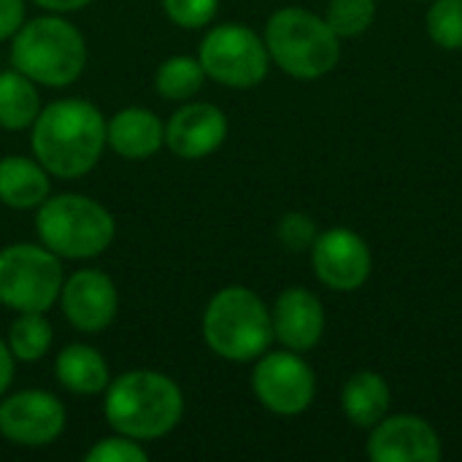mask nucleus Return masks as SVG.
Returning <instances> with one entry per match:
<instances>
[{
  "instance_id": "obj_1",
  "label": "nucleus",
  "mask_w": 462,
  "mask_h": 462,
  "mask_svg": "<svg viewBox=\"0 0 462 462\" xmlns=\"http://www.w3.org/2000/svg\"><path fill=\"white\" fill-rule=\"evenodd\" d=\"M30 146L49 176L81 179L100 162L108 146L106 116L89 100H54L35 116Z\"/></svg>"
},
{
  "instance_id": "obj_2",
  "label": "nucleus",
  "mask_w": 462,
  "mask_h": 462,
  "mask_svg": "<svg viewBox=\"0 0 462 462\" xmlns=\"http://www.w3.org/2000/svg\"><path fill=\"white\" fill-rule=\"evenodd\" d=\"M103 395L106 422L141 444L168 436L184 417L181 387L160 371H125L108 382Z\"/></svg>"
},
{
  "instance_id": "obj_3",
  "label": "nucleus",
  "mask_w": 462,
  "mask_h": 462,
  "mask_svg": "<svg viewBox=\"0 0 462 462\" xmlns=\"http://www.w3.org/2000/svg\"><path fill=\"white\" fill-rule=\"evenodd\" d=\"M11 65L35 84L62 89L87 68V41L65 14H43L24 22L11 38Z\"/></svg>"
},
{
  "instance_id": "obj_4",
  "label": "nucleus",
  "mask_w": 462,
  "mask_h": 462,
  "mask_svg": "<svg viewBox=\"0 0 462 462\" xmlns=\"http://www.w3.org/2000/svg\"><path fill=\"white\" fill-rule=\"evenodd\" d=\"M203 341L227 363H254L273 341L271 309L254 290L230 284L203 311Z\"/></svg>"
},
{
  "instance_id": "obj_5",
  "label": "nucleus",
  "mask_w": 462,
  "mask_h": 462,
  "mask_svg": "<svg viewBox=\"0 0 462 462\" xmlns=\"http://www.w3.org/2000/svg\"><path fill=\"white\" fill-rule=\"evenodd\" d=\"M263 38L271 62L298 81H317L341 60V38L330 30L325 16L300 5L273 11L265 22Z\"/></svg>"
},
{
  "instance_id": "obj_6",
  "label": "nucleus",
  "mask_w": 462,
  "mask_h": 462,
  "mask_svg": "<svg viewBox=\"0 0 462 462\" xmlns=\"http://www.w3.org/2000/svg\"><path fill=\"white\" fill-rule=\"evenodd\" d=\"M35 233L62 260H92L114 244L116 222L95 198L62 192L35 208Z\"/></svg>"
},
{
  "instance_id": "obj_7",
  "label": "nucleus",
  "mask_w": 462,
  "mask_h": 462,
  "mask_svg": "<svg viewBox=\"0 0 462 462\" xmlns=\"http://www.w3.org/2000/svg\"><path fill=\"white\" fill-rule=\"evenodd\" d=\"M62 282V257L43 244L0 249V306L16 314H46L60 300Z\"/></svg>"
},
{
  "instance_id": "obj_8",
  "label": "nucleus",
  "mask_w": 462,
  "mask_h": 462,
  "mask_svg": "<svg viewBox=\"0 0 462 462\" xmlns=\"http://www.w3.org/2000/svg\"><path fill=\"white\" fill-rule=\"evenodd\" d=\"M206 79H214L222 87L249 89L268 76L271 54L265 38L257 35L249 24L225 22L211 27L198 49Z\"/></svg>"
},
{
  "instance_id": "obj_9",
  "label": "nucleus",
  "mask_w": 462,
  "mask_h": 462,
  "mask_svg": "<svg viewBox=\"0 0 462 462\" xmlns=\"http://www.w3.org/2000/svg\"><path fill=\"white\" fill-rule=\"evenodd\" d=\"M252 393L271 414L298 417L317 398V376L300 352H265L254 360Z\"/></svg>"
},
{
  "instance_id": "obj_10",
  "label": "nucleus",
  "mask_w": 462,
  "mask_h": 462,
  "mask_svg": "<svg viewBox=\"0 0 462 462\" xmlns=\"http://www.w3.org/2000/svg\"><path fill=\"white\" fill-rule=\"evenodd\" d=\"M65 425L68 414L54 393L19 390L0 401V436L16 447H49L65 433Z\"/></svg>"
},
{
  "instance_id": "obj_11",
  "label": "nucleus",
  "mask_w": 462,
  "mask_h": 462,
  "mask_svg": "<svg viewBox=\"0 0 462 462\" xmlns=\"http://www.w3.org/2000/svg\"><path fill=\"white\" fill-rule=\"evenodd\" d=\"M311 265L317 279L333 292L360 290L374 268L371 246L349 227H330L317 236L311 246Z\"/></svg>"
},
{
  "instance_id": "obj_12",
  "label": "nucleus",
  "mask_w": 462,
  "mask_h": 462,
  "mask_svg": "<svg viewBox=\"0 0 462 462\" xmlns=\"http://www.w3.org/2000/svg\"><path fill=\"white\" fill-rule=\"evenodd\" d=\"M60 309L70 328L79 333H103L111 328L119 311V292L108 273L97 268H81L62 282Z\"/></svg>"
},
{
  "instance_id": "obj_13",
  "label": "nucleus",
  "mask_w": 462,
  "mask_h": 462,
  "mask_svg": "<svg viewBox=\"0 0 462 462\" xmlns=\"http://www.w3.org/2000/svg\"><path fill=\"white\" fill-rule=\"evenodd\" d=\"M365 455L374 462H439L441 439L417 414H387L371 428Z\"/></svg>"
},
{
  "instance_id": "obj_14",
  "label": "nucleus",
  "mask_w": 462,
  "mask_h": 462,
  "mask_svg": "<svg viewBox=\"0 0 462 462\" xmlns=\"http://www.w3.org/2000/svg\"><path fill=\"white\" fill-rule=\"evenodd\" d=\"M227 138V116L214 103H184L165 122V146L181 160H203Z\"/></svg>"
},
{
  "instance_id": "obj_15",
  "label": "nucleus",
  "mask_w": 462,
  "mask_h": 462,
  "mask_svg": "<svg viewBox=\"0 0 462 462\" xmlns=\"http://www.w3.org/2000/svg\"><path fill=\"white\" fill-rule=\"evenodd\" d=\"M273 341L292 352H311L325 336V306L306 287H287L271 309Z\"/></svg>"
},
{
  "instance_id": "obj_16",
  "label": "nucleus",
  "mask_w": 462,
  "mask_h": 462,
  "mask_svg": "<svg viewBox=\"0 0 462 462\" xmlns=\"http://www.w3.org/2000/svg\"><path fill=\"white\" fill-rule=\"evenodd\" d=\"M106 143L125 160H149L165 146V125L154 111L130 106L106 122Z\"/></svg>"
},
{
  "instance_id": "obj_17",
  "label": "nucleus",
  "mask_w": 462,
  "mask_h": 462,
  "mask_svg": "<svg viewBox=\"0 0 462 462\" xmlns=\"http://www.w3.org/2000/svg\"><path fill=\"white\" fill-rule=\"evenodd\" d=\"M49 171L35 160L24 154H8L0 160V203L14 211H30L38 208L49 192Z\"/></svg>"
},
{
  "instance_id": "obj_18",
  "label": "nucleus",
  "mask_w": 462,
  "mask_h": 462,
  "mask_svg": "<svg viewBox=\"0 0 462 462\" xmlns=\"http://www.w3.org/2000/svg\"><path fill=\"white\" fill-rule=\"evenodd\" d=\"M54 376L60 387L73 395H103L111 374L106 357L89 344H68L60 349L54 360Z\"/></svg>"
},
{
  "instance_id": "obj_19",
  "label": "nucleus",
  "mask_w": 462,
  "mask_h": 462,
  "mask_svg": "<svg viewBox=\"0 0 462 462\" xmlns=\"http://www.w3.org/2000/svg\"><path fill=\"white\" fill-rule=\"evenodd\" d=\"M393 393L382 374L376 371H357L346 379L341 390V409L344 417L363 430H371L379 420L390 414Z\"/></svg>"
},
{
  "instance_id": "obj_20",
  "label": "nucleus",
  "mask_w": 462,
  "mask_h": 462,
  "mask_svg": "<svg viewBox=\"0 0 462 462\" xmlns=\"http://www.w3.org/2000/svg\"><path fill=\"white\" fill-rule=\"evenodd\" d=\"M41 114L38 84L19 73L16 68L0 70V127L3 130H27Z\"/></svg>"
},
{
  "instance_id": "obj_21",
  "label": "nucleus",
  "mask_w": 462,
  "mask_h": 462,
  "mask_svg": "<svg viewBox=\"0 0 462 462\" xmlns=\"http://www.w3.org/2000/svg\"><path fill=\"white\" fill-rule=\"evenodd\" d=\"M203 81H206V73H203L200 60L187 57V54L168 57L154 73L157 95L165 97V100H176V103H184V100L195 97L200 92Z\"/></svg>"
},
{
  "instance_id": "obj_22",
  "label": "nucleus",
  "mask_w": 462,
  "mask_h": 462,
  "mask_svg": "<svg viewBox=\"0 0 462 462\" xmlns=\"http://www.w3.org/2000/svg\"><path fill=\"white\" fill-rule=\"evenodd\" d=\"M54 330L46 314H16L8 328V349L16 363H38L51 349Z\"/></svg>"
},
{
  "instance_id": "obj_23",
  "label": "nucleus",
  "mask_w": 462,
  "mask_h": 462,
  "mask_svg": "<svg viewBox=\"0 0 462 462\" xmlns=\"http://www.w3.org/2000/svg\"><path fill=\"white\" fill-rule=\"evenodd\" d=\"M325 22L338 38H360L376 22V0H330Z\"/></svg>"
},
{
  "instance_id": "obj_24",
  "label": "nucleus",
  "mask_w": 462,
  "mask_h": 462,
  "mask_svg": "<svg viewBox=\"0 0 462 462\" xmlns=\"http://www.w3.org/2000/svg\"><path fill=\"white\" fill-rule=\"evenodd\" d=\"M425 27L436 46L447 51L462 49V0H430Z\"/></svg>"
},
{
  "instance_id": "obj_25",
  "label": "nucleus",
  "mask_w": 462,
  "mask_h": 462,
  "mask_svg": "<svg viewBox=\"0 0 462 462\" xmlns=\"http://www.w3.org/2000/svg\"><path fill=\"white\" fill-rule=\"evenodd\" d=\"M319 236V227H317V219L303 214V211H290L279 219L276 225V238L279 244L287 249V252H311L314 241Z\"/></svg>"
},
{
  "instance_id": "obj_26",
  "label": "nucleus",
  "mask_w": 462,
  "mask_h": 462,
  "mask_svg": "<svg viewBox=\"0 0 462 462\" xmlns=\"http://www.w3.org/2000/svg\"><path fill=\"white\" fill-rule=\"evenodd\" d=\"M162 11L179 27L200 30L214 22L219 11V0H162Z\"/></svg>"
},
{
  "instance_id": "obj_27",
  "label": "nucleus",
  "mask_w": 462,
  "mask_h": 462,
  "mask_svg": "<svg viewBox=\"0 0 462 462\" xmlns=\"http://www.w3.org/2000/svg\"><path fill=\"white\" fill-rule=\"evenodd\" d=\"M87 462H146L149 460V452L141 447V441L135 439H127L122 433L111 436V439H100L87 455Z\"/></svg>"
},
{
  "instance_id": "obj_28",
  "label": "nucleus",
  "mask_w": 462,
  "mask_h": 462,
  "mask_svg": "<svg viewBox=\"0 0 462 462\" xmlns=\"http://www.w3.org/2000/svg\"><path fill=\"white\" fill-rule=\"evenodd\" d=\"M24 0H0V41H11L16 30L27 22Z\"/></svg>"
},
{
  "instance_id": "obj_29",
  "label": "nucleus",
  "mask_w": 462,
  "mask_h": 462,
  "mask_svg": "<svg viewBox=\"0 0 462 462\" xmlns=\"http://www.w3.org/2000/svg\"><path fill=\"white\" fill-rule=\"evenodd\" d=\"M14 374H16V357L11 355L8 344L0 341V398L8 393V387L14 382Z\"/></svg>"
},
{
  "instance_id": "obj_30",
  "label": "nucleus",
  "mask_w": 462,
  "mask_h": 462,
  "mask_svg": "<svg viewBox=\"0 0 462 462\" xmlns=\"http://www.w3.org/2000/svg\"><path fill=\"white\" fill-rule=\"evenodd\" d=\"M32 3L49 14H76V11L87 8L92 0H32Z\"/></svg>"
}]
</instances>
